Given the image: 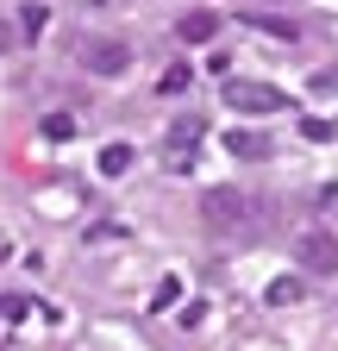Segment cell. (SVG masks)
<instances>
[{
	"instance_id": "cell-15",
	"label": "cell",
	"mask_w": 338,
	"mask_h": 351,
	"mask_svg": "<svg viewBox=\"0 0 338 351\" xmlns=\"http://www.w3.org/2000/svg\"><path fill=\"white\" fill-rule=\"evenodd\" d=\"M69 132H75L69 113H51V119H44V138H69Z\"/></svg>"
},
{
	"instance_id": "cell-6",
	"label": "cell",
	"mask_w": 338,
	"mask_h": 351,
	"mask_svg": "<svg viewBox=\"0 0 338 351\" xmlns=\"http://www.w3.org/2000/svg\"><path fill=\"white\" fill-rule=\"evenodd\" d=\"M132 163H138V151H132V145H125V138H113V145L101 151V176H113V182H119V176H125V169H132Z\"/></svg>"
},
{
	"instance_id": "cell-14",
	"label": "cell",
	"mask_w": 338,
	"mask_h": 351,
	"mask_svg": "<svg viewBox=\"0 0 338 351\" xmlns=\"http://www.w3.org/2000/svg\"><path fill=\"white\" fill-rule=\"evenodd\" d=\"M188 88V63H176V69H163V95H182Z\"/></svg>"
},
{
	"instance_id": "cell-8",
	"label": "cell",
	"mask_w": 338,
	"mask_h": 351,
	"mask_svg": "<svg viewBox=\"0 0 338 351\" xmlns=\"http://www.w3.org/2000/svg\"><path fill=\"white\" fill-rule=\"evenodd\" d=\"M226 151H232V157H270V145L257 138V132H238V125L226 132Z\"/></svg>"
},
{
	"instance_id": "cell-4",
	"label": "cell",
	"mask_w": 338,
	"mask_h": 351,
	"mask_svg": "<svg viewBox=\"0 0 338 351\" xmlns=\"http://www.w3.org/2000/svg\"><path fill=\"white\" fill-rule=\"evenodd\" d=\"M75 63L88 69V75H125V69H132V51H125L119 38H81L75 44Z\"/></svg>"
},
{
	"instance_id": "cell-1",
	"label": "cell",
	"mask_w": 338,
	"mask_h": 351,
	"mask_svg": "<svg viewBox=\"0 0 338 351\" xmlns=\"http://www.w3.org/2000/svg\"><path fill=\"white\" fill-rule=\"evenodd\" d=\"M226 107H232V113H244V119H257V113H282V107H288V95H282V88H270V82L226 75Z\"/></svg>"
},
{
	"instance_id": "cell-16",
	"label": "cell",
	"mask_w": 338,
	"mask_h": 351,
	"mask_svg": "<svg viewBox=\"0 0 338 351\" xmlns=\"http://www.w3.org/2000/svg\"><path fill=\"white\" fill-rule=\"evenodd\" d=\"M13 38H19V25H13V19H0V57L13 51Z\"/></svg>"
},
{
	"instance_id": "cell-17",
	"label": "cell",
	"mask_w": 338,
	"mask_h": 351,
	"mask_svg": "<svg viewBox=\"0 0 338 351\" xmlns=\"http://www.w3.org/2000/svg\"><path fill=\"white\" fill-rule=\"evenodd\" d=\"M313 88H320V95H332V88H338V69H320V75H313Z\"/></svg>"
},
{
	"instance_id": "cell-12",
	"label": "cell",
	"mask_w": 338,
	"mask_h": 351,
	"mask_svg": "<svg viewBox=\"0 0 338 351\" xmlns=\"http://www.w3.org/2000/svg\"><path fill=\"white\" fill-rule=\"evenodd\" d=\"M44 25H51V13H44V7H38V0H31V7L19 13V32H31V38H38V32H44Z\"/></svg>"
},
{
	"instance_id": "cell-7",
	"label": "cell",
	"mask_w": 338,
	"mask_h": 351,
	"mask_svg": "<svg viewBox=\"0 0 338 351\" xmlns=\"http://www.w3.org/2000/svg\"><path fill=\"white\" fill-rule=\"evenodd\" d=\"M244 25H257V32L276 38V44H294V38H301V25H294V19H270V13H250Z\"/></svg>"
},
{
	"instance_id": "cell-3",
	"label": "cell",
	"mask_w": 338,
	"mask_h": 351,
	"mask_svg": "<svg viewBox=\"0 0 338 351\" xmlns=\"http://www.w3.org/2000/svg\"><path fill=\"white\" fill-rule=\"evenodd\" d=\"M294 263H301V276H338V232L313 226L294 239Z\"/></svg>"
},
{
	"instance_id": "cell-9",
	"label": "cell",
	"mask_w": 338,
	"mask_h": 351,
	"mask_svg": "<svg viewBox=\"0 0 338 351\" xmlns=\"http://www.w3.org/2000/svg\"><path fill=\"white\" fill-rule=\"evenodd\" d=\"M270 307H288V301H301V276H282V282H270V295H263Z\"/></svg>"
},
{
	"instance_id": "cell-13",
	"label": "cell",
	"mask_w": 338,
	"mask_h": 351,
	"mask_svg": "<svg viewBox=\"0 0 338 351\" xmlns=\"http://www.w3.org/2000/svg\"><path fill=\"white\" fill-rule=\"evenodd\" d=\"M301 132H307L313 145H332V138H338V125H332V119H301Z\"/></svg>"
},
{
	"instance_id": "cell-10",
	"label": "cell",
	"mask_w": 338,
	"mask_h": 351,
	"mask_svg": "<svg viewBox=\"0 0 338 351\" xmlns=\"http://www.w3.org/2000/svg\"><path fill=\"white\" fill-rule=\"evenodd\" d=\"M200 138V119H176V125H169V145H176V151H188Z\"/></svg>"
},
{
	"instance_id": "cell-2",
	"label": "cell",
	"mask_w": 338,
	"mask_h": 351,
	"mask_svg": "<svg viewBox=\"0 0 338 351\" xmlns=\"http://www.w3.org/2000/svg\"><path fill=\"white\" fill-rule=\"evenodd\" d=\"M250 213H257V207H250V195H238V189H207V195H200V219H207L213 232L250 226Z\"/></svg>"
},
{
	"instance_id": "cell-5",
	"label": "cell",
	"mask_w": 338,
	"mask_h": 351,
	"mask_svg": "<svg viewBox=\"0 0 338 351\" xmlns=\"http://www.w3.org/2000/svg\"><path fill=\"white\" fill-rule=\"evenodd\" d=\"M176 38H182V44H213V38H220V13H213V7L182 13V19H176Z\"/></svg>"
},
{
	"instance_id": "cell-11",
	"label": "cell",
	"mask_w": 338,
	"mask_h": 351,
	"mask_svg": "<svg viewBox=\"0 0 338 351\" xmlns=\"http://www.w3.org/2000/svg\"><path fill=\"white\" fill-rule=\"evenodd\" d=\"M176 301H182V282H176V276H163V282H157V301H151V307L163 314V307H176Z\"/></svg>"
}]
</instances>
